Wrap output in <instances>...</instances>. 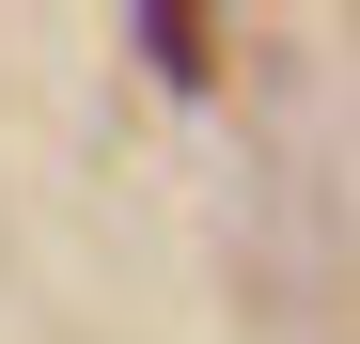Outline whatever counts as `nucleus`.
Instances as JSON below:
<instances>
[{"label":"nucleus","mask_w":360,"mask_h":344,"mask_svg":"<svg viewBox=\"0 0 360 344\" xmlns=\"http://www.w3.org/2000/svg\"><path fill=\"white\" fill-rule=\"evenodd\" d=\"M141 47H157L172 79H204V63H219V32H204V16H141Z\"/></svg>","instance_id":"nucleus-1"}]
</instances>
